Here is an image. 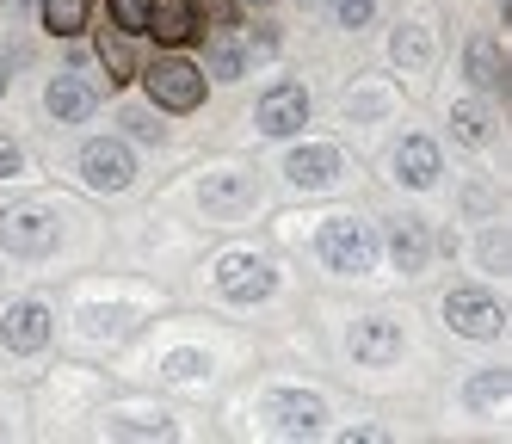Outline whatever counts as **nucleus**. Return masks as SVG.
Instances as JSON below:
<instances>
[{"label":"nucleus","mask_w":512,"mask_h":444,"mask_svg":"<svg viewBox=\"0 0 512 444\" xmlns=\"http://www.w3.org/2000/svg\"><path fill=\"white\" fill-rule=\"evenodd\" d=\"M241 7H272V0H241Z\"/></svg>","instance_id":"obj_30"},{"label":"nucleus","mask_w":512,"mask_h":444,"mask_svg":"<svg viewBox=\"0 0 512 444\" xmlns=\"http://www.w3.org/2000/svg\"><path fill=\"white\" fill-rule=\"evenodd\" d=\"M198 370H210L204 352H173V358H167V377H198Z\"/></svg>","instance_id":"obj_26"},{"label":"nucleus","mask_w":512,"mask_h":444,"mask_svg":"<svg viewBox=\"0 0 512 444\" xmlns=\"http://www.w3.org/2000/svg\"><path fill=\"white\" fill-rule=\"evenodd\" d=\"M451 130H457L463 142H488V136H494V111L475 105V99H463V105H451Z\"/></svg>","instance_id":"obj_21"},{"label":"nucleus","mask_w":512,"mask_h":444,"mask_svg":"<svg viewBox=\"0 0 512 444\" xmlns=\"http://www.w3.org/2000/svg\"><path fill=\"white\" fill-rule=\"evenodd\" d=\"M315 253H321V266H327V272L364 278V272L377 266L383 241H377L371 222H358V216H327V222H321V235H315Z\"/></svg>","instance_id":"obj_2"},{"label":"nucleus","mask_w":512,"mask_h":444,"mask_svg":"<svg viewBox=\"0 0 512 444\" xmlns=\"http://www.w3.org/2000/svg\"><path fill=\"white\" fill-rule=\"evenodd\" d=\"M124 124H130V136H136V142H161V124H155V111H130Z\"/></svg>","instance_id":"obj_27"},{"label":"nucleus","mask_w":512,"mask_h":444,"mask_svg":"<svg viewBox=\"0 0 512 444\" xmlns=\"http://www.w3.org/2000/svg\"><path fill=\"white\" fill-rule=\"evenodd\" d=\"M266 414L278 420V432L303 438V432H321V420H327V401H321L315 389H278V395H266Z\"/></svg>","instance_id":"obj_13"},{"label":"nucleus","mask_w":512,"mask_h":444,"mask_svg":"<svg viewBox=\"0 0 512 444\" xmlns=\"http://www.w3.org/2000/svg\"><path fill=\"white\" fill-rule=\"evenodd\" d=\"M50 333H56V315H50L44 303H31V296L0 315V340H7V352H19V358L44 352V346H50Z\"/></svg>","instance_id":"obj_9"},{"label":"nucleus","mask_w":512,"mask_h":444,"mask_svg":"<svg viewBox=\"0 0 512 444\" xmlns=\"http://www.w3.org/2000/svg\"><path fill=\"white\" fill-rule=\"evenodd\" d=\"M112 25L136 37L142 25H149V0H112Z\"/></svg>","instance_id":"obj_24"},{"label":"nucleus","mask_w":512,"mask_h":444,"mask_svg":"<svg viewBox=\"0 0 512 444\" xmlns=\"http://www.w3.org/2000/svg\"><path fill=\"white\" fill-rule=\"evenodd\" d=\"M426 56H432V44H426V31H420V25L395 31V62H414V68H420Z\"/></svg>","instance_id":"obj_23"},{"label":"nucleus","mask_w":512,"mask_h":444,"mask_svg":"<svg viewBox=\"0 0 512 444\" xmlns=\"http://www.w3.org/2000/svg\"><path fill=\"white\" fill-rule=\"evenodd\" d=\"M463 74H469V87H482V93L506 87V50H500L494 31H475L469 44H463Z\"/></svg>","instance_id":"obj_14"},{"label":"nucleus","mask_w":512,"mask_h":444,"mask_svg":"<svg viewBox=\"0 0 512 444\" xmlns=\"http://www.w3.org/2000/svg\"><path fill=\"white\" fill-rule=\"evenodd\" d=\"M352 358L358 364H371V370H383V364H395L401 352H408V333H401V321H389V315H364L358 327H352Z\"/></svg>","instance_id":"obj_11"},{"label":"nucleus","mask_w":512,"mask_h":444,"mask_svg":"<svg viewBox=\"0 0 512 444\" xmlns=\"http://www.w3.org/2000/svg\"><path fill=\"white\" fill-rule=\"evenodd\" d=\"M198 204L210 210V222H241L253 204H260V179L241 173V167H216V173L198 185Z\"/></svg>","instance_id":"obj_7"},{"label":"nucleus","mask_w":512,"mask_h":444,"mask_svg":"<svg viewBox=\"0 0 512 444\" xmlns=\"http://www.w3.org/2000/svg\"><path fill=\"white\" fill-rule=\"evenodd\" d=\"M334 19H340L346 31H358V25L377 19V0H334Z\"/></svg>","instance_id":"obj_25"},{"label":"nucleus","mask_w":512,"mask_h":444,"mask_svg":"<svg viewBox=\"0 0 512 444\" xmlns=\"http://www.w3.org/2000/svg\"><path fill=\"white\" fill-rule=\"evenodd\" d=\"M81 179H87V192H130L136 185V155H130V142H118V136H93L87 148H81Z\"/></svg>","instance_id":"obj_5"},{"label":"nucleus","mask_w":512,"mask_h":444,"mask_svg":"<svg viewBox=\"0 0 512 444\" xmlns=\"http://www.w3.org/2000/svg\"><path fill=\"white\" fill-rule=\"evenodd\" d=\"M136 81H142V93H149V105H155V111H173V118L198 111L204 93H210V74H204L198 62H186L179 50H161L155 62H142Z\"/></svg>","instance_id":"obj_1"},{"label":"nucleus","mask_w":512,"mask_h":444,"mask_svg":"<svg viewBox=\"0 0 512 444\" xmlns=\"http://www.w3.org/2000/svg\"><path fill=\"white\" fill-rule=\"evenodd\" d=\"M346 155L334 142H303V148H290V161H284V179L297 185V192H327V185L340 179Z\"/></svg>","instance_id":"obj_10"},{"label":"nucleus","mask_w":512,"mask_h":444,"mask_svg":"<svg viewBox=\"0 0 512 444\" xmlns=\"http://www.w3.org/2000/svg\"><path fill=\"white\" fill-rule=\"evenodd\" d=\"M7 87H13V74H7V56H0V99H7Z\"/></svg>","instance_id":"obj_29"},{"label":"nucleus","mask_w":512,"mask_h":444,"mask_svg":"<svg viewBox=\"0 0 512 444\" xmlns=\"http://www.w3.org/2000/svg\"><path fill=\"white\" fill-rule=\"evenodd\" d=\"M204 74H210V81H241V74H247V44H235V37H210Z\"/></svg>","instance_id":"obj_20"},{"label":"nucleus","mask_w":512,"mask_h":444,"mask_svg":"<svg viewBox=\"0 0 512 444\" xmlns=\"http://www.w3.org/2000/svg\"><path fill=\"white\" fill-rule=\"evenodd\" d=\"M19 167H25V148H19L13 136H0V179H13Z\"/></svg>","instance_id":"obj_28"},{"label":"nucleus","mask_w":512,"mask_h":444,"mask_svg":"<svg viewBox=\"0 0 512 444\" xmlns=\"http://www.w3.org/2000/svg\"><path fill=\"white\" fill-rule=\"evenodd\" d=\"M253 124H260V136L290 142V136L309 124V87H303V81H278V87H266L260 105H253Z\"/></svg>","instance_id":"obj_8"},{"label":"nucleus","mask_w":512,"mask_h":444,"mask_svg":"<svg viewBox=\"0 0 512 444\" xmlns=\"http://www.w3.org/2000/svg\"><path fill=\"white\" fill-rule=\"evenodd\" d=\"M445 321H451V333H463V340H500L506 309H500L494 290H482V284H457V290L445 296Z\"/></svg>","instance_id":"obj_4"},{"label":"nucleus","mask_w":512,"mask_h":444,"mask_svg":"<svg viewBox=\"0 0 512 444\" xmlns=\"http://www.w3.org/2000/svg\"><path fill=\"white\" fill-rule=\"evenodd\" d=\"M93 50H99V62H105V74H112V87H130L136 81V50H130V31H118V25H99V37H93Z\"/></svg>","instance_id":"obj_18"},{"label":"nucleus","mask_w":512,"mask_h":444,"mask_svg":"<svg viewBox=\"0 0 512 444\" xmlns=\"http://www.w3.org/2000/svg\"><path fill=\"white\" fill-rule=\"evenodd\" d=\"M87 13H93V0H38V19L50 37H81Z\"/></svg>","instance_id":"obj_19"},{"label":"nucleus","mask_w":512,"mask_h":444,"mask_svg":"<svg viewBox=\"0 0 512 444\" xmlns=\"http://www.w3.org/2000/svg\"><path fill=\"white\" fill-rule=\"evenodd\" d=\"M62 241V222L44 204H19V210H0V247L13 259H50Z\"/></svg>","instance_id":"obj_3"},{"label":"nucleus","mask_w":512,"mask_h":444,"mask_svg":"<svg viewBox=\"0 0 512 444\" xmlns=\"http://www.w3.org/2000/svg\"><path fill=\"white\" fill-rule=\"evenodd\" d=\"M142 31H149L161 50H186V44H198L204 13H198V0H161V7H149V25Z\"/></svg>","instance_id":"obj_12"},{"label":"nucleus","mask_w":512,"mask_h":444,"mask_svg":"<svg viewBox=\"0 0 512 444\" xmlns=\"http://www.w3.org/2000/svg\"><path fill=\"white\" fill-rule=\"evenodd\" d=\"M438 173H445V155H438L432 136H408L395 148V179L408 185V192H426V185H438Z\"/></svg>","instance_id":"obj_15"},{"label":"nucleus","mask_w":512,"mask_h":444,"mask_svg":"<svg viewBox=\"0 0 512 444\" xmlns=\"http://www.w3.org/2000/svg\"><path fill=\"white\" fill-rule=\"evenodd\" d=\"M383 253L395 259V272H426V259H432V235H426V222H389V235H383Z\"/></svg>","instance_id":"obj_17"},{"label":"nucleus","mask_w":512,"mask_h":444,"mask_svg":"<svg viewBox=\"0 0 512 444\" xmlns=\"http://www.w3.org/2000/svg\"><path fill=\"white\" fill-rule=\"evenodd\" d=\"M216 290L247 309V303H266V296L278 290V272H272V259H260V253H223V259H216Z\"/></svg>","instance_id":"obj_6"},{"label":"nucleus","mask_w":512,"mask_h":444,"mask_svg":"<svg viewBox=\"0 0 512 444\" xmlns=\"http://www.w3.org/2000/svg\"><path fill=\"white\" fill-rule=\"evenodd\" d=\"M44 111L56 124H87L93 111H99V93L81 81V74H56V81L44 87Z\"/></svg>","instance_id":"obj_16"},{"label":"nucleus","mask_w":512,"mask_h":444,"mask_svg":"<svg viewBox=\"0 0 512 444\" xmlns=\"http://www.w3.org/2000/svg\"><path fill=\"white\" fill-rule=\"evenodd\" d=\"M500 395H506V370H482V377L463 389V401H469V407H494Z\"/></svg>","instance_id":"obj_22"}]
</instances>
